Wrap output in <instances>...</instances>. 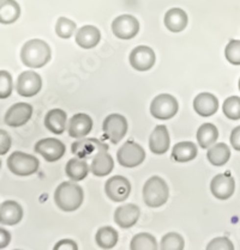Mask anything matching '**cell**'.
<instances>
[{"label":"cell","mask_w":240,"mask_h":250,"mask_svg":"<svg viewBox=\"0 0 240 250\" xmlns=\"http://www.w3.org/2000/svg\"><path fill=\"white\" fill-rule=\"evenodd\" d=\"M225 57L232 65H240V41L231 40L225 48Z\"/></svg>","instance_id":"36"},{"label":"cell","mask_w":240,"mask_h":250,"mask_svg":"<svg viewBox=\"0 0 240 250\" xmlns=\"http://www.w3.org/2000/svg\"><path fill=\"white\" fill-rule=\"evenodd\" d=\"M52 58L50 47L44 40H29L23 44L21 50V60L26 67L40 68L44 67Z\"/></svg>","instance_id":"1"},{"label":"cell","mask_w":240,"mask_h":250,"mask_svg":"<svg viewBox=\"0 0 240 250\" xmlns=\"http://www.w3.org/2000/svg\"><path fill=\"white\" fill-rule=\"evenodd\" d=\"M71 151L78 158L93 159L97 153L108 151V146L97 139H83L82 138L81 140L72 144Z\"/></svg>","instance_id":"14"},{"label":"cell","mask_w":240,"mask_h":250,"mask_svg":"<svg viewBox=\"0 0 240 250\" xmlns=\"http://www.w3.org/2000/svg\"><path fill=\"white\" fill-rule=\"evenodd\" d=\"M68 115L63 109H52L45 116V126L54 134H63L66 128Z\"/></svg>","instance_id":"24"},{"label":"cell","mask_w":240,"mask_h":250,"mask_svg":"<svg viewBox=\"0 0 240 250\" xmlns=\"http://www.w3.org/2000/svg\"><path fill=\"white\" fill-rule=\"evenodd\" d=\"M101 40V33L94 25H84L77 31L76 42L83 49H92L96 47Z\"/></svg>","instance_id":"21"},{"label":"cell","mask_w":240,"mask_h":250,"mask_svg":"<svg viewBox=\"0 0 240 250\" xmlns=\"http://www.w3.org/2000/svg\"><path fill=\"white\" fill-rule=\"evenodd\" d=\"M169 198V188L166 181L159 176L150 177L143 187V200L146 206L157 208L164 206Z\"/></svg>","instance_id":"3"},{"label":"cell","mask_w":240,"mask_h":250,"mask_svg":"<svg viewBox=\"0 0 240 250\" xmlns=\"http://www.w3.org/2000/svg\"><path fill=\"white\" fill-rule=\"evenodd\" d=\"M53 250H78V246L72 239H60V241H58L55 243Z\"/></svg>","instance_id":"39"},{"label":"cell","mask_w":240,"mask_h":250,"mask_svg":"<svg viewBox=\"0 0 240 250\" xmlns=\"http://www.w3.org/2000/svg\"><path fill=\"white\" fill-rule=\"evenodd\" d=\"M193 109L202 118L213 116L218 109V101L213 94L202 92L197 95L193 100Z\"/></svg>","instance_id":"20"},{"label":"cell","mask_w":240,"mask_h":250,"mask_svg":"<svg viewBox=\"0 0 240 250\" xmlns=\"http://www.w3.org/2000/svg\"><path fill=\"white\" fill-rule=\"evenodd\" d=\"M239 90H240V79H239Z\"/></svg>","instance_id":"42"},{"label":"cell","mask_w":240,"mask_h":250,"mask_svg":"<svg viewBox=\"0 0 240 250\" xmlns=\"http://www.w3.org/2000/svg\"><path fill=\"white\" fill-rule=\"evenodd\" d=\"M170 145L169 133L165 125H159L155 127L149 138V148L154 155H165Z\"/></svg>","instance_id":"17"},{"label":"cell","mask_w":240,"mask_h":250,"mask_svg":"<svg viewBox=\"0 0 240 250\" xmlns=\"http://www.w3.org/2000/svg\"><path fill=\"white\" fill-rule=\"evenodd\" d=\"M231 145L234 150L240 151V126H237L231 133Z\"/></svg>","instance_id":"40"},{"label":"cell","mask_w":240,"mask_h":250,"mask_svg":"<svg viewBox=\"0 0 240 250\" xmlns=\"http://www.w3.org/2000/svg\"><path fill=\"white\" fill-rule=\"evenodd\" d=\"M188 23V13L178 7L168 10L165 15V25L172 33H180V31L185 30Z\"/></svg>","instance_id":"22"},{"label":"cell","mask_w":240,"mask_h":250,"mask_svg":"<svg viewBox=\"0 0 240 250\" xmlns=\"http://www.w3.org/2000/svg\"><path fill=\"white\" fill-rule=\"evenodd\" d=\"M23 219V208L13 200H6L0 205V224L13 227Z\"/></svg>","instance_id":"19"},{"label":"cell","mask_w":240,"mask_h":250,"mask_svg":"<svg viewBox=\"0 0 240 250\" xmlns=\"http://www.w3.org/2000/svg\"><path fill=\"white\" fill-rule=\"evenodd\" d=\"M34 109L29 103H16L7 109L4 116V122L6 126L21 127L24 126L33 116Z\"/></svg>","instance_id":"12"},{"label":"cell","mask_w":240,"mask_h":250,"mask_svg":"<svg viewBox=\"0 0 240 250\" xmlns=\"http://www.w3.org/2000/svg\"><path fill=\"white\" fill-rule=\"evenodd\" d=\"M185 241L177 232H168L160 242V250H184Z\"/></svg>","instance_id":"32"},{"label":"cell","mask_w":240,"mask_h":250,"mask_svg":"<svg viewBox=\"0 0 240 250\" xmlns=\"http://www.w3.org/2000/svg\"><path fill=\"white\" fill-rule=\"evenodd\" d=\"M198 155L197 145L192 142H181L174 145L172 151V157L178 163H186L194 159Z\"/></svg>","instance_id":"27"},{"label":"cell","mask_w":240,"mask_h":250,"mask_svg":"<svg viewBox=\"0 0 240 250\" xmlns=\"http://www.w3.org/2000/svg\"><path fill=\"white\" fill-rule=\"evenodd\" d=\"M207 158L214 167H222L231 158V150L225 143H216L208 150Z\"/></svg>","instance_id":"26"},{"label":"cell","mask_w":240,"mask_h":250,"mask_svg":"<svg viewBox=\"0 0 240 250\" xmlns=\"http://www.w3.org/2000/svg\"><path fill=\"white\" fill-rule=\"evenodd\" d=\"M130 250H159V244L153 235L141 232L133 236L130 243Z\"/></svg>","instance_id":"31"},{"label":"cell","mask_w":240,"mask_h":250,"mask_svg":"<svg viewBox=\"0 0 240 250\" xmlns=\"http://www.w3.org/2000/svg\"><path fill=\"white\" fill-rule=\"evenodd\" d=\"M0 167H1V161H0Z\"/></svg>","instance_id":"43"},{"label":"cell","mask_w":240,"mask_h":250,"mask_svg":"<svg viewBox=\"0 0 240 250\" xmlns=\"http://www.w3.org/2000/svg\"><path fill=\"white\" fill-rule=\"evenodd\" d=\"M197 143L202 148H208L216 144L218 138V131L213 124H203L197 131Z\"/></svg>","instance_id":"30"},{"label":"cell","mask_w":240,"mask_h":250,"mask_svg":"<svg viewBox=\"0 0 240 250\" xmlns=\"http://www.w3.org/2000/svg\"><path fill=\"white\" fill-rule=\"evenodd\" d=\"M205 250H234V246L227 237H216L208 243Z\"/></svg>","instance_id":"37"},{"label":"cell","mask_w":240,"mask_h":250,"mask_svg":"<svg viewBox=\"0 0 240 250\" xmlns=\"http://www.w3.org/2000/svg\"><path fill=\"white\" fill-rule=\"evenodd\" d=\"M12 145V139L10 134L4 129L0 128V156L6 155Z\"/></svg>","instance_id":"38"},{"label":"cell","mask_w":240,"mask_h":250,"mask_svg":"<svg viewBox=\"0 0 240 250\" xmlns=\"http://www.w3.org/2000/svg\"><path fill=\"white\" fill-rule=\"evenodd\" d=\"M112 31L120 40H131L140 31V22L131 15L118 16L112 23Z\"/></svg>","instance_id":"11"},{"label":"cell","mask_w":240,"mask_h":250,"mask_svg":"<svg viewBox=\"0 0 240 250\" xmlns=\"http://www.w3.org/2000/svg\"><path fill=\"white\" fill-rule=\"evenodd\" d=\"M90 171V167L88 166V163L85 162V159L78 158V157H74L71 158L70 161L66 163L65 167V172L66 176L69 177L73 182H78V181L84 180L88 176Z\"/></svg>","instance_id":"25"},{"label":"cell","mask_w":240,"mask_h":250,"mask_svg":"<svg viewBox=\"0 0 240 250\" xmlns=\"http://www.w3.org/2000/svg\"><path fill=\"white\" fill-rule=\"evenodd\" d=\"M0 1H1V0H0Z\"/></svg>","instance_id":"45"},{"label":"cell","mask_w":240,"mask_h":250,"mask_svg":"<svg viewBox=\"0 0 240 250\" xmlns=\"http://www.w3.org/2000/svg\"><path fill=\"white\" fill-rule=\"evenodd\" d=\"M13 91V81L7 71H0V100H6Z\"/></svg>","instance_id":"35"},{"label":"cell","mask_w":240,"mask_h":250,"mask_svg":"<svg viewBox=\"0 0 240 250\" xmlns=\"http://www.w3.org/2000/svg\"><path fill=\"white\" fill-rule=\"evenodd\" d=\"M223 114L231 120L240 119V97L231 96L223 102Z\"/></svg>","instance_id":"33"},{"label":"cell","mask_w":240,"mask_h":250,"mask_svg":"<svg viewBox=\"0 0 240 250\" xmlns=\"http://www.w3.org/2000/svg\"><path fill=\"white\" fill-rule=\"evenodd\" d=\"M7 167L12 174L17 176H30L39 170L40 162L34 155L15 151L7 158Z\"/></svg>","instance_id":"4"},{"label":"cell","mask_w":240,"mask_h":250,"mask_svg":"<svg viewBox=\"0 0 240 250\" xmlns=\"http://www.w3.org/2000/svg\"><path fill=\"white\" fill-rule=\"evenodd\" d=\"M34 150L37 155L44 157L45 161L52 163V162H57L63 158V156L65 155L66 147L59 139L45 138V139L39 140L36 143Z\"/></svg>","instance_id":"8"},{"label":"cell","mask_w":240,"mask_h":250,"mask_svg":"<svg viewBox=\"0 0 240 250\" xmlns=\"http://www.w3.org/2000/svg\"><path fill=\"white\" fill-rule=\"evenodd\" d=\"M21 7L15 0H1L0 1V23L12 24L20 18Z\"/></svg>","instance_id":"29"},{"label":"cell","mask_w":240,"mask_h":250,"mask_svg":"<svg viewBox=\"0 0 240 250\" xmlns=\"http://www.w3.org/2000/svg\"><path fill=\"white\" fill-rule=\"evenodd\" d=\"M210 190L218 200H227L234 194L236 182L231 175L218 174L213 177L210 182Z\"/></svg>","instance_id":"15"},{"label":"cell","mask_w":240,"mask_h":250,"mask_svg":"<svg viewBox=\"0 0 240 250\" xmlns=\"http://www.w3.org/2000/svg\"><path fill=\"white\" fill-rule=\"evenodd\" d=\"M118 231L112 227H102L97 230L95 236L96 244L100 247L101 249H112L117 246L118 243Z\"/></svg>","instance_id":"28"},{"label":"cell","mask_w":240,"mask_h":250,"mask_svg":"<svg viewBox=\"0 0 240 250\" xmlns=\"http://www.w3.org/2000/svg\"><path fill=\"white\" fill-rule=\"evenodd\" d=\"M11 242V233L4 228H0V249L6 248Z\"/></svg>","instance_id":"41"},{"label":"cell","mask_w":240,"mask_h":250,"mask_svg":"<svg viewBox=\"0 0 240 250\" xmlns=\"http://www.w3.org/2000/svg\"><path fill=\"white\" fill-rule=\"evenodd\" d=\"M105 191L108 199L114 203H122L126 200L131 193V183L124 176L116 175L107 180L105 185Z\"/></svg>","instance_id":"9"},{"label":"cell","mask_w":240,"mask_h":250,"mask_svg":"<svg viewBox=\"0 0 240 250\" xmlns=\"http://www.w3.org/2000/svg\"><path fill=\"white\" fill-rule=\"evenodd\" d=\"M42 87V79L39 73L34 71H24L20 74L17 79V90L18 95L22 97H33L37 95Z\"/></svg>","instance_id":"10"},{"label":"cell","mask_w":240,"mask_h":250,"mask_svg":"<svg viewBox=\"0 0 240 250\" xmlns=\"http://www.w3.org/2000/svg\"><path fill=\"white\" fill-rule=\"evenodd\" d=\"M114 167V161L112 156L109 155L108 151H103V152L97 153L94 158L92 159V164H90V171L93 175L97 177L107 176L112 172Z\"/></svg>","instance_id":"23"},{"label":"cell","mask_w":240,"mask_h":250,"mask_svg":"<svg viewBox=\"0 0 240 250\" xmlns=\"http://www.w3.org/2000/svg\"><path fill=\"white\" fill-rule=\"evenodd\" d=\"M119 164L124 167H136L142 164L145 159V151L135 142H126L120 146L117 152Z\"/></svg>","instance_id":"6"},{"label":"cell","mask_w":240,"mask_h":250,"mask_svg":"<svg viewBox=\"0 0 240 250\" xmlns=\"http://www.w3.org/2000/svg\"><path fill=\"white\" fill-rule=\"evenodd\" d=\"M127 128H129L127 120L120 114L108 115L102 125L103 134L112 144L120 143V140L126 135Z\"/></svg>","instance_id":"7"},{"label":"cell","mask_w":240,"mask_h":250,"mask_svg":"<svg viewBox=\"0 0 240 250\" xmlns=\"http://www.w3.org/2000/svg\"><path fill=\"white\" fill-rule=\"evenodd\" d=\"M83 189L77 183L63 182L54 191V203L63 212L77 211L83 204Z\"/></svg>","instance_id":"2"},{"label":"cell","mask_w":240,"mask_h":250,"mask_svg":"<svg viewBox=\"0 0 240 250\" xmlns=\"http://www.w3.org/2000/svg\"><path fill=\"white\" fill-rule=\"evenodd\" d=\"M141 209L135 204H125L119 206L114 212V222L121 229L132 228L138 222Z\"/></svg>","instance_id":"16"},{"label":"cell","mask_w":240,"mask_h":250,"mask_svg":"<svg viewBox=\"0 0 240 250\" xmlns=\"http://www.w3.org/2000/svg\"><path fill=\"white\" fill-rule=\"evenodd\" d=\"M179 110L177 98L172 95L161 94L156 96L150 104V114L155 119L169 120L177 115Z\"/></svg>","instance_id":"5"},{"label":"cell","mask_w":240,"mask_h":250,"mask_svg":"<svg viewBox=\"0 0 240 250\" xmlns=\"http://www.w3.org/2000/svg\"><path fill=\"white\" fill-rule=\"evenodd\" d=\"M130 65L136 71H149L155 65L156 57L154 50L148 46H138L130 53Z\"/></svg>","instance_id":"13"},{"label":"cell","mask_w":240,"mask_h":250,"mask_svg":"<svg viewBox=\"0 0 240 250\" xmlns=\"http://www.w3.org/2000/svg\"><path fill=\"white\" fill-rule=\"evenodd\" d=\"M69 135L76 139L85 138L93 129V120L88 114L78 113L73 115L69 122Z\"/></svg>","instance_id":"18"},{"label":"cell","mask_w":240,"mask_h":250,"mask_svg":"<svg viewBox=\"0 0 240 250\" xmlns=\"http://www.w3.org/2000/svg\"><path fill=\"white\" fill-rule=\"evenodd\" d=\"M15 250H21V249H15Z\"/></svg>","instance_id":"44"},{"label":"cell","mask_w":240,"mask_h":250,"mask_svg":"<svg viewBox=\"0 0 240 250\" xmlns=\"http://www.w3.org/2000/svg\"><path fill=\"white\" fill-rule=\"evenodd\" d=\"M76 30V23L66 17H60L55 25V33L61 39H70Z\"/></svg>","instance_id":"34"}]
</instances>
